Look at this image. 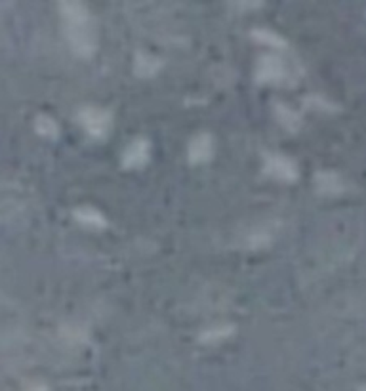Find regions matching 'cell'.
Wrapping results in <instances>:
<instances>
[{
	"label": "cell",
	"mask_w": 366,
	"mask_h": 391,
	"mask_svg": "<svg viewBox=\"0 0 366 391\" xmlns=\"http://www.w3.org/2000/svg\"><path fill=\"white\" fill-rule=\"evenodd\" d=\"M57 8L62 14L65 36L73 52L81 58L92 55L98 46V35L88 8L81 2H62Z\"/></svg>",
	"instance_id": "cell-1"
},
{
	"label": "cell",
	"mask_w": 366,
	"mask_h": 391,
	"mask_svg": "<svg viewBox=\"0 0 366 391\" xmlns=\"http://www.w3.org/2000/svg\"><path fill=\"white\" fill-rule=\"evenodd\" d=\"M79 118H81V125L84 126V130H86L90 136H94V138H103V136L109 132L111 116H109V113H105L103 109H98V107H84L81 113H79Z\"/></svg>",
	"instance_id": "cell-2"
},
{
	"label": "cell",
	"mask_w": 366,
	"mask_h": 391,
	"mask_svg": "<svg viewBox=\"0 0 366 391\" xmlns=\"http://www.w3.org/2000/svg\"><path fill=\"white\" fill-rule=\"evenodd\" d=\"M149 159V143L147 140H134L126 147L125 155H122V164L126 168H140Z\"/></svg>",
	"instance_id": "cell-3"
},
{
	"label": "cell",
	"mask_w": 366,
	"mask_h": 391,
	"mask_svg": "<svg viewBox=\"0 0 366 391\" xmlns=\"http://www.w3.org/2000/svg\"><path fill=\"white\" fill-rule=\"evenodd\" d=\"M212 151H214V143H212V138L208 134H198L195 136L191 143H189V160L193 164H200V162H206L212 157Z\"/></svg>",
	"instance_id": "cell-4"
},
{
	"label": "cell",
	"mask_w": 366,
	"mask_h": 391,
	"mask_svg": "<svg viewBox=\"0 0 366 391\" xmlns=\"http://www.w3.org/2000/svg\"><path fill=\"white\" fill-rule=\"evenodd\" d=\"M283 73H285V67H283L280 60L273 58V55H265V58H261V62H259V65H258L259 80H277L283 77Z\"/></svg>",
	"instance_id": "cell-5"
},
{
	"label": "cell",
	"mask_w": 366,
	"mask_h": 391,
	"mask_svg": "<svg viewBox=\"0 0 366 391\" xmlns=\"http://www.w3.org/2000/svg\"><path fill=\"white\" fill-rule=\"evenodd\" d=\"M267 168L271 174H275L277 178L285 179H294L296 178V166L292 160L285 159V157H275V159L269 160Z\"/></svg>",
	"instance_id": "cell-6"
},
{
	"label": "cell",
	"mask_w": 366,
	"mask_h": 391,
	"mask_svg": "<svg viewBox=\"0 0 366 391\" xmlns=\"http://www.w3.org/2000/svg\"><path fill=\"white\" fill-rule=\"evenodd\" d=\"M77 220H81L82 223H86V225H92V227H103L105 225V220H103V216L98 212V210H94V208H79L77 212Z\"/></svg>",
	"instance_id": "cell-7"
},
{
	"label": "cell",
	"mask_w": 366,
	"mask_h": 391,
	"mask_svg": "<svg viewBox=\"0 0 366 391\" xmlns=\"http://www.w3.org/2000/svg\"><path fill=\"white\" fill-rule=\"evenodd\" d=\"M35 126H36V130H38V134H42V136H46V138H55V136H57V125H55L50 116H46V115L36 116Z\"/></svg>",
	"instance_id": "cell-8"
},
{
	"label": "cell",
	"mask_w": 366,
	"mask_h": 391,
	"mask_svg": "<svg viewBox=\"0 0 366 391\" xmlns=\"http://www.w3.org/2000/svg\"><path fill=\"white\" fill-rule=\"evenodd\" d=\"M155 62L153 58H140V62H135V71L140 73V75H151L155 69H157V65L159 63H151Z\"/></svg>",
	"instance_id": "cell-9"
},
{
	"label": "cell",
	"mask_w": 366,
	"mask_h": 391,
	"mask_svg": "<svg viewBox=\"0 0 366 391\" xmlns=\"http://www.w3.org/2000/svg\"><path fill=\"white\" fill-rule=\"evenodd\" d=\"M31 391H46L42 386H38V388H35V390H31Z\"/></svg>",
	"instance_id": "cell-10"
}]
</instances>
